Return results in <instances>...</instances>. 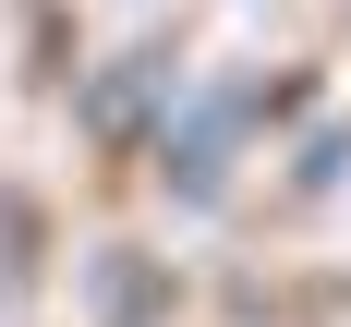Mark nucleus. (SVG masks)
I'll list each match as a JSON object with an SVG mask.
<instances>
[{
    "mask_svg": "<svg viewBox=\"0 0 351 327\" xmlns=\"http://www.w3.org/2000/svg\"><path fill=\"white\" fill-rule=\"evenodd\" d=\"M12 243H25V206L0 194V291H12Z\"/></svg>",
    "mask_w": 351,
    "mask_h": 327,
    "instance_id": "obj_1",
    "label": "nucleus"
}]
</instances>
